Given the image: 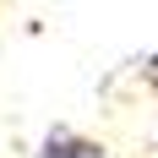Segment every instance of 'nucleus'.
<instances>
[{"mask_svg": "<svg viewBox=\"0 0 158 158\" xmlns=\"http://www.w3.org/2000/svg\"><path fill=\"white\" fill-rule=\"evenodd\" d=\"M44 158H104V147L87 136H71V131H55L44 142Z\"/></svg>", "mask_w": 158, "mask_h": 158, "instance_id": "nucleus-1", "label": "nucleus"}]
</instances>
